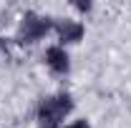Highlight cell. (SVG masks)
Segmentation results:
<instances>
[{
    "mask_svg": "<svg viewBox=\"0 0 131 128\" xmlns=\"http://www.w3.org/2000/svg\"><path fill=\"white\" fill-rule=\"evenodd\" d=\"M71 108H73V103H71V96H66V93L46 98L40 103V108H38V126L40 128H58L61 121L71 113Z\"/></svg>",
    "mask_w": 131,
    "mask_h": 128,
    "instance_id": "6da1fadb",
    "label": "cell"
},
{
    "mask_svg": "<svg viewBox=\"0 0 131 128\" xmlns=\"http://www.w3.org/2000/svg\"><path fill=\"white\" fill-rule=\"evenodd\" d=\"M50 28H53V23H50L48 18H40V15H35V13H28V15L23 18V23H20V40H23V43H33V40L43 38Z\"/></svg>",
    "mask_w": 131,
    "mask_h": 128,
    "instance_id": "7a4b0ae2",
    "label": "cell"
},
{
    "mask_svg": "<svg viewBox=\"0 0 131 128\" xmlns=\"http://www.w3.org/2000/svg\"><path fill=\"white\" fill-rule=\"evenodd\" d=\"M53 28L63 43H78L83 38V25L73 23V20H58V23H53Z\"/></svg>",
    "mask_w": 131,
    "mask_h": 128,
    "instance_id": "3957f363",
    "label": "cell"
},
{
    "mask_svg": "<svg viewBox=\"0 0 131 128\" xmlns=\"http://www.w3.org/2000/svg\"><path fill=\"white\" fill-rule=\"evenodd\" d=\"M46 63H48L50 70H56V73H68V55H66V50L58 48V45H53V48L46 50Z\"/></svg>",
    "mask_w": 131,
    "mask_h": 128,
    "instance_id": "277c9868",
    "label": "cell"
},
{
    "mask_svg": "<svg viewBox=\"0 0 131 128\" xmlns=\"http://www.w3.org/2000/svg\"><path fill=\"white\" fill-rule=\"evenodd\" d=\"M68 128H91V126H88L86 121H76V123H71Z\"/></svg>",
    "mask_w": 131,
    "mask_h": 128,
    "instance_id": "5b68a950",
    "label": "cell"
}]
</instances>
